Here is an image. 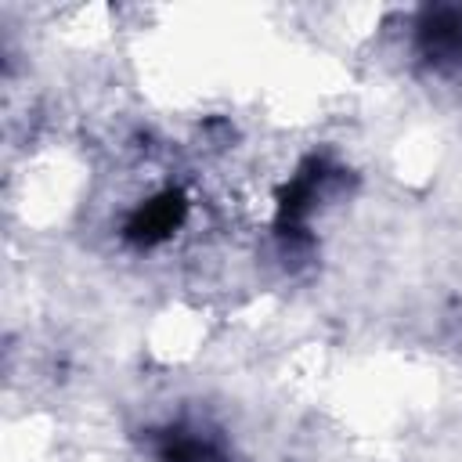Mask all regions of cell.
<instances>
[{"instance_id":"cell-1","label":"cell","mask_w":462,"mask_h":462,"mask_svg":"<svg viewBox=\"0 0 462 462\" xmlns=\"http://www.w3.org/2000/svg\"><path fill=\"white\" fill-rule=\"evenodd\" d=\"M180 213H184V202H180L177 195L152 199V202H144V209L130 220V238H137V242H155V238L170 235V231L180 224Z\"/></svg>"},{"instance_id":"cell-2","label":"cell","mask_w":462,"mask_h":462,"mask_svg":"<svg viewBox=\"0 0 462 462\" xmlns=\"http://www.w3.org/2000/svg\"><path fill=\"white\" fill-rule=\"evenodd\" d=\"M426 54L437 61H462V11H444L422 32Z\"/></svg>"}]
</instances>
